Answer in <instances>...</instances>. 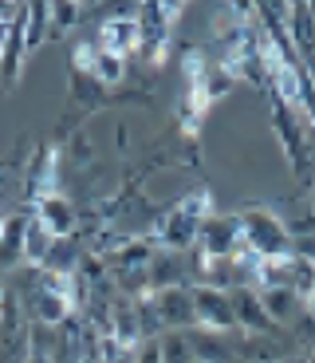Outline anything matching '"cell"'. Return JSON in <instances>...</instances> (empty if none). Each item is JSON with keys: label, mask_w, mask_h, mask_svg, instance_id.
<instances>
[{"label": "cell", "mask_w": 315, "mask_h": 363, "mask_svg": "<svg viewBox=\"0 0 315 363\" xmlns=\"http://www.w3.org/2000/svg\"><path fill=\"white\" fill-rule=\"evenodd\" d=\"M241 218V237L244 245H248V253L256 257V261H276V257H292L296 253V241H292L288 225H284V218H280L276 209L268 206H248L236 213Z\"/></svg>", "instance_id": "1"}, {"label": "cell", "mask_w": 315, "mask_h": 363, "mask_svg": "<svg viewBox=\"0 0 315 363\" xmlns=\"http://www.w3.org/2000/svg\"><path fill=\"white\" fill-rule=\"evenodd\" d=\"M193 316H197V328H209V332H225V336H233V332H236L233 296H229L225 289L193 284Z\"/></svg>", "instance_id": "2"}, {"label": "cell", "mask_w": 315, "mask_h": 363, "mask_svg": "<svg viewBox=\"0 0 315 363\" xmlns=\"http://www.w3.org/2000/svg\"><path fill=\"white\" fill-rule=\"evenodd\" d=\"M197 249L209 257H236L244 249L241 218L236 213H213V218H205L197 229Z\"/></svg>", "instance_id": "3"}, {"label": "cell", "mask_w": 315, "mask_h": 363, "mask_svg": "<svg viewBox=\"0 0 315 363\" xmlns=\"http://www.w3.org/2000/svg\"><path fill=\"white\" fill-rule=\"evenodd\" d=\"M134 12L138 9H115L110 12V16L99 24V32H95V48L130 60V55L138 52V20H134Z\"/></svg>", "instance_id": "4"}, {"label": "cell", "mask_w": 315, "mask_h": 363, "mask_svg": "<svg viewBox=\"0 0 315 363\" xmlns=\"http://www.w3.org/2000/svg\"><path fill=\"white\" fill-rule=\"evenodd\" d=\"M154 312L162 320V332H189V328H197V316H193V284L154 292Z\"/></svg>", "instance_id": "5"}, {"label": "cell", "mask_w": 315, "mask_h": 363, "mask_svg": "<svg viewBox=\"0 0 315 363\" xmlns=\"http://www.w3.org/2000/svg\"><path fill=\"white\" fill-rule=\"evenodd\" d=\"M32 218L47 229V233L59 241V237H75L79 233V209H75L71 198L63 194H47V198H36L32 201Z\"/></svg>", "instance_id": "6"}, {"label": "cell", "mask_w": 315, "mask_h": 363, "mask_svg": "<svg viewBox=\"0 0 315 363\" xmlns=\"http://www.w3.org/2000/svg\"><path fill=\"white\" fill-rule=\"evenodd\" d=\"M233 316H236V332H248V336H268L276 332V320L268 316L264 300L256 289H233Z\"/></svg>", "instance_id": "7"}, {"label": "cell", "mask_w": 315, "mask_h": 363, "mask_svg": "<svg viewBox=\"0 0 315 363\" xmlns=\"http://www.w3.org/2000/svg\"><path fill=\"white\" fill-rule=\"evenodd\" d=\"M146 281H150V292L189 284V253H178V249H154L150 264H146Z\"/></svg>", "instance_id": "8"}, {"label": "cell", "mask_w": 315, "mask_h": 363, "mask_svg": "<svg viewBox=\"0 0 315 363\" xmlns=\"http://www.w3.org/2000/svg\"><path fill=\"white\" fill-rule=\"evenodd\" d=\"M189 347H193V359L197 363H233V336L225 332H209V328H189Z\"/></svg>", "instance_id": "9"}, {"label": "cell", "mask_w": 315, "mask_h": 363, "mask_svg": "<svg viewBox=\"0 0 315 363\" xmlns=\"http://www.w3.org/2000/svg\"><path fill=\"white\" fill-rule=\"evenodd\" d=\"M24 229H28V213H8L4 218V237H0V277L16 272L24 264Z\"/></svg>", "instance_id": "10"}, {"label": "cell", "mask_w": 315, "mask_h": 363, "mask_svg": "<svg viewBox=\"0 0 315 363\" xmlns=\"http://www.w3.org/2000/svg\"><path fill=\"white\" fill-rule=\"evenodd\" d=\"M288 40L299 52V60L315 55V4H292L288 12Z\"/></svg>", "instance_id": "11"}, {"label": "cell", "mask_w": 315, "mask_h": 363, "mask_svg": "<svg viewBox=\"0 0 315 363\" xmlns=\"http://www.w3.org/2000/svg\"><path fill=\"white\" fill-rule=\"evenodd\" d=\"M83 253H87V249H83L79 237H59L40 269L52 272V277H75V272H79V264H83Z\"/></svg>", "instance_id": "12"}, {"label": "cell", "mask_w": 315, "mask_h": 363, "mask_svg": "<svg viewBox=\"0 0 315 363\" xmlns=\"http://www.w3.org/2000/svg\"><path fill=\"white\" fill-rule=\"evenodd\" d=\"M260 300H264V308H268V316L276 320V328H288L296 316H304V300L292 289H264Z\"/></svg>", "instance_id": "13"}, {"label": "cell", "mask_w": 315, "mask_h": 363, "mask_svg": "<svg viewBox=\"0 0 315 363\" xmlns=\"http://www.w3.org/2000/svg\"><path fill=\"white\" fill-rule=\"evenodd\" d=\"M55 237L47 233L44 225H40L32 213H28V229H24V264H32V269H40V264L47 261V253H52Z\"/></svg>", "instance_id": "14"}, {"label": "cell", "mask_w": 315, "mask_h": 363, "mask_svg": "<svg viewBox=\"0 0 315 363\" xmlns=\"http://www.w3.org/2000/svg\"><path fill=\"white\" fill-rule=\"evenodd\" d=\"M44 40H52V12H47V4H28V20H24V48H28V55L40 52Z\"/></svg>", "instance_id": "15"}, {"label": "cell", "mask_w": 315, "mask_h": 363, "mask_svg": "<svg viewBox=\"0 0 315 363\" xmlns=\"http://www.w3.org/2000/svg\"><path fill=\"white\" fill-rule=\"evenodd\" d=\"M67 83H71L75 103H83V107H99V103H103V95H107V87H103V83L95 79L91 72H75V67H71Z\"/></svg>", "instance_id": "16"}, {"label": "cell", "mask_w": 315, "mask_h": 363, "mask_svg": "<svg viewBox=\"0 0 315 363\" xmlns=\"http://www.w3.org/2000/svg\"><path fill=\"white\" fill-rule=\"evenodd\" d=\"M126 67H130V64H126L122 55L99 52V55H95V67H91V75H95L103 87H118V83L126 79Z\"/></svg>", "instance_id": "17"}, {"label": "cell", "mask_w": 315, "mask_h": 363, "mask_svg": "<svg viewBox=\"0 0 315 363\" xmlns=\"http://www.w3.org/2000/svg\"><path fill=\"white\" fill-rule=\"evenodd\" d=\"M158 347H162V363H197L185 332H162V336H158Z\"/></svg>", "instance_id": "18"}, {"label": "cell", "mask_w": 315, "mask_h": 363, "mask_svg": "<svg viewBox=\"0 0 315 363\" xmlns=\"http://www.w3.org/2000/svg\"><path fill=\"white\" fill-rule=\"evenodd\" d=\"M178 209L185 213V218H193V221L213 218V190H205V186H197V190H189L185 198L178 201Z\"/></svg>", "instance_id": "19"}, {"label": "cell", "mask_w": 315, "mask_h": 363, "mask_svg": "<svg viewBox=\"0 0 315 363\" xmlns=\"http://www.w3.org/2000/svg\"><path fill=\"white\" fill-rule=\"evenodd\" d=\"M47 12H52V36H59V32H71V28L83 20V9L75 4V0H63V4H47Z\"/></svg>", "instance_id": "20"}, {"label": "cell", "mask_w": 315, "mask_h": 363, "mask_svg": "<svg viewBox=\"0 0 315 363\" xmlns=\"http://www.w3.org/2000/svg\"><path fill=\"white\" fill-rule=\"evenodd\" d=\"M201 87H205V95H209V103H217V99H225L229 91L236 87V79L233 75L225 72V67H209V75H205V83H201Z\"/></svg>", "instance_id": "21"}, {"label": "cell", "mask_w": 315, "mask_h": 363, "mask_svg": "<svg viewBox=\"0 0 315 363\" xmlns=\"http://www.w3.org/2000/svg\"><path fill=\"white\" fill-rule=\"evenodd\" d=\"M134 363H162V347H158V340H146V344L134 352Z\"/></svg>", "instance_id": "22"}, {"label": "cell", "mask_w": 315, "mask_h": 363, "mask_svg": "<svg viewBox=\"0 0 315 363\" xmlns=\"http://www.w3.org/2000/svg\"><path fill=\"white\" fill-rule=\"evenodd\" d=\"M8 24H12V20L0 16V48H4V40H8Z\"/></svg>", "instance_id": "23"}, {"label": "cell", "mask_w": 315, "mask_h": 363, "mask_svg": "<svg viewBox=\"0 0 315 363\" xmlns=\"http://www.w3.org/2000/svg\"><path fill=\"white\" fill-rule=\"evenodd\" d=\"M4 296H8V281L0 277V304H4Z\"/></svg>", "instance_id": "24"}, {"label": "cell", "mask_w": 315, "mask_h": 363, "mask_svg": "<svg viewBox=\"0 0 315 363\" xmlns=\"http://www.w3.org/2000/svg\"><path fill=\"white\" fill-rule=\"evenodd\" d=\"M299 363H315V352H307V355H304V359H299Z\"/></svg>", "instance_id": "25"}, {"label": "cell", "mask_w": 315, "mask_h": 363, "mask_svg": "<svg viewBox=\"0 0 315 363\" xmlns=\"http://www.w3.org/2000/svg\"><path fill=\"white\" fill-rule=\"evenodd\" d=\"M0 237H4V218H0Z\"/></svg>", "instance_id": "26"}, {"label": "cell", "mask_w": 315, "mask_h": 363, "mask_svg": "<svg viewBox=\"0 0 315 363\" xmlns=\"http://www.w3.org/2000/svg\"><path fill=\"white\" fill-rule=\"evenodd\" d=\"M233 363H244V359H233Z\"/></svg>", "instance_id": "27"}]
</instances>
